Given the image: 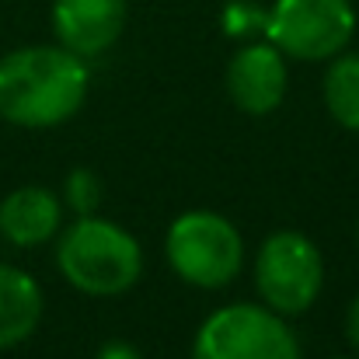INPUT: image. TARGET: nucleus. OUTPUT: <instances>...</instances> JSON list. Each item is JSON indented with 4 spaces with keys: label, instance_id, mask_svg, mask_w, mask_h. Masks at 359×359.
<instances>
[{
    "label": "nucleus",
    "instance_id": "f03ea898",
    "mask_svg": "<svg viewBox=\"0 0 359 359\" xmlns=\"http://www.w3.org/2000/svg\"><path fill=\"white\" fill-rule=\"evenodd\" d=\"M63 279L84 297H122L143 276V248L105 217H77L56 244Z\"/></svg>",
    "mask_w": 359,
    "mask_h": 359
},
{
    "label": "nucleus",
    "instance_id": "4468645a",
    "mask_svg": "<svg viewBox=\"0 0 359 359\" xmlns=\"http://www.w3.org/2000/svg\"><path fill=\"white\" fill-rule=\"evenodd\" d=\"M346 342L353 346V353H359V293L353 297V304L346 311Z\"/></svg>",
    "mask_w": 359,
    "mask_h": 359
},
{
    "label": "nucleus",
    "instance_id": "9d476101",
    "mask_svg": "<svg viewBox=\"0 0 359 359\" xmlns=\"http://www.w3.org/2000/svg\"><path fill=\"white\" fill-rule=\"evenodd\" d=\"M39 321H42L39 283L28 272L0 262V353L32 339Z\"/></svg>",
    "mask_w": 359,
    "mask_h": 359
},
{
    "label": "nucleus",
    "instance_id": "20e7f679",
    "mask_svg": "<svg viewBox=\"0 0 359 359\" xmlns=\"http://www.w3.org/2000/svg\"><path fill=\"white\" fill-rule=\"evenodd\" d=\"M192 359H304L300 339L265 304H227L213 311L192 342Z\"/></svg>",
    "mask_w": 359,
    "mask_h": 359
},
{
    "label": "nucleus",
    "instance_id": "0eeeda50",
    "mask_svg": "<svg viewBox=\"0 0 359 359\" xmlns=\"http://www.w3.org/2000/svg\"><path fill=\"white\" fill-rule=\"evenodd\" d=\"M286 56L272 42H251L227 67V95L248 116H269L286 98Z\"/></svg>",
    "mask_w": 359,
    "mask_h": 359
},
{
    "label": "nucleus",
    "instance_id": "2eb2a0df",
    "mask_svg": "<svg viewBox=\"0 0 359 359\" xmlns=\"http://www.w3.org/2000/svg\"><path fill=\"white\" fill-rule=\"evenodd\" d=\"M335 359H346V356H335Z\"/></svg>",
    "mask_w": 359,
    "mask_h": 359
},
{
    "label": "nucleus",
    "instance_id": "7ed1b4c3",
    "mask_svg": "<svg viewBox=\"0 0 359 359\" xmlns=\"http://www.w3.org/2000/svg\"><path fill=\"white\" fill-rule=\"evenodd\" d=\"M164 255L171 272L199 290H220L234 283L244 269L241 231L213 210H189L175 217L164 238Z\"/></svg>",
    "mask_w": 359,
    "mask_h": 359
},
{
    "label": "nucleus",
    "instance_id": "1a4fd4ad",
    "mask_svg": "<svg viewBox=\"0 0 359 359\" xmlns=\"http://www.w3.org/2000/svg\"><path fill=\"white\" fill-rule=\"evenodd\" d=\"M63 203L42 185H21L0 203V234L14 248H39L60 234Z\"/></svg>",
    "mask_w": 359,
    "mask_h": 359
},
{
    "label": "nucleus",
    "instance_id": "9b49d317",
    "mask_svg": "<svg viewBox=\"0 0 359 359\" xmlns=\"http://www.w3.org/2000/svg\"><path fill=\"white\" fill-rule=\"evenodd\" d=\"M325 109L342 129L359 133V53L332 56L325 74Z\"/></svg>",
    "mask_w": 359,
    "mask_h": 359
},
{
    "label": "nucleus",
    "instance_id": "f8f14e48",
    "mask_svg": "<svg viewBox=\"0 0 359 359\" xmlns=\"http://www.w3.org/2000/svg\"><path fill=\"white\" fill-rule=\"evenodd\" d=\"M63 196H67V206L77 217H91L102 206V178L95 171H88V168H77V171L67 175Z\"/></svg>",
    "mask_w": 359,
    "mask_h": 359
},
{
    "label": "nucleus",
    "instance_id": "423d86ee",
    "mask_svg": "<svg viewBox=\"0 0 359 359\" xmlns=\"http://www.w3.org/2000/svg\"><path fill=\"white\" fill-rule=\"evenodd\" d=\"M265 35L283 56L321 63L353 42L356 7L353 0H276L265 18Z\"/></svg>",
    "mask_w": 359,
    "mask_h": 359
},
{
    "label": "nucleus",
    "instance_id": "6e6552de",
    "mask_svg": "<svg viewBox=\"0 0 359 359\" xmlns=\"http://www.w3.org/2000/svg\"><path fill=\"white\" fill-rule=\"evenodd\" d=\"M126 14V0H53V32L63 49L91 60L119 42Z\"/></svg>",
    "mask_w": 359,
    "mask_h": 359
},
{
    "label": "nucleus",
    "instance_id": "ddd939ff",
    "mask_svg": "<svg viewBox=\"0 0 359 359\" xmlns=\"http://www.w3.org/2000/svg\"><path fill=\"white\" fill-rule=\"evenodd\" d=\"M95 359H143V356H140V349H136L133 342L116 339V342H105V346L95 353Z\"/></svg>",
    "mask_w": 359,
    "mask_h": 359
},
{
    "label": "nucleus",
    "instance_id": "39448f33",
    "mask_svg": "<svg viewBox=\"0 0 359 359\" xmlns=\"http://www.w3.org/2000/svg\"><path fill=\"white\" fill-rule=\"evenodd\" d=\"M255 290L283 318L304 314L325 290V255L300 231H276L255 255Z\"/></svg>",
    "mask_w": 359,
    "mask_h": 359
},
{
    "label": "nucleus",
    "instance_id": "f257e3e1",
    "mask_svg": "<svg viewBox=\"0 0 359 359\" xmlns=\"http://www.w3.org/2000/svg\"><path fill=\"white\" fill-rule=\"evenodd\" d=\"M88 60L63 46H25L0 60V119L21 129H53L88 98Z\"/></svg>",
    "mask_w": 359,
    "mask_h": 359
}]
</instances>
